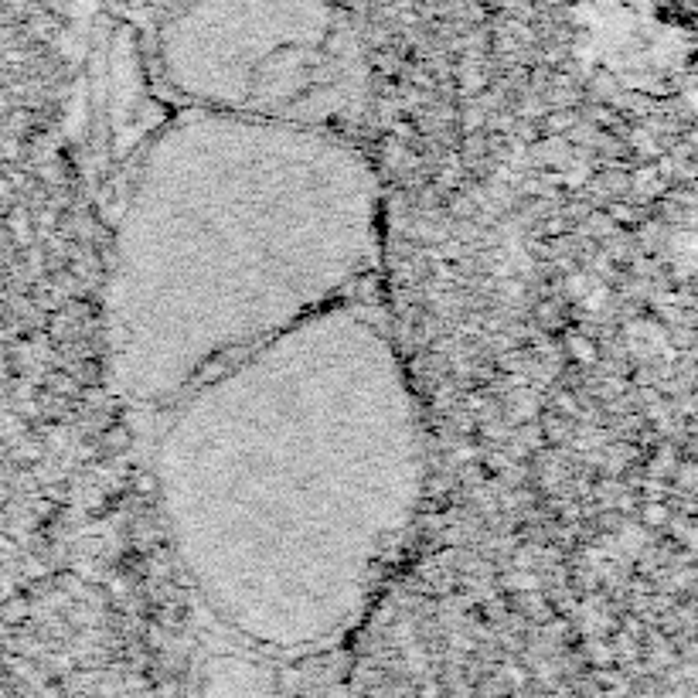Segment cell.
<instances>
[{
  "instance_id": "1",
  "label": "cell",
  "mask_w": 698,
  "mask_h": 698,
  "mask_svg": "<svg viewBox=\"0 0 698 698\" xmlns=\"http://www.w3.org/2000/svg\"><path fill=\"white\" fill-rule=\"evenodd\" d=\"M167 409L157 501L208 610L276 654L338 644L426 494L423 416L389 331L341 300Z\"/></svg>"
},
{
  "instance_id": "2",
  "label": "cell",
  "mask_w": 698,
  "mask_h": 698,
  "mask_svg": "<svg viewBox=\"0 0 698 698\" xmlns=\"http://www.w3.org/2000/svg\"><path fill=\"white\" fill-rule=\"evenodd\" d=\"M382 198L334 126L184 106L150 140L109 249V382L171 406L372 273Z\"/></svg>"
},
{
  "instance_id": "3",
  "label": "cell",
  "mask_w": 698,
  "mask_h": 698,
  "mask_svg": "<svg viewBox=\"0 0 698 698\" xmlns=\"http://www.w3.org/2000/svg\"><path fill=\"white\" fill-rule=\"evenodd\" d=\"M157 58L188 106L310 126H331L358 72L331 0H266V11L188 0L164 21Z\"/></svg>"
},
{
  "instance_id": "4",
  "label": "cell",
  "mask_w": 698,
  "mask_h": 698,
  "mask_svg": "<svg viewBox=\"0 0 698 698\" xmlns=\"http://www.w3.org/2000/svg\"><path fill=\"white\" fill-rule=\"evenodd\" d=\"M688 99H692V106L698 109V92H692V96H688Z\"/></svg>"
}]
</instances>
